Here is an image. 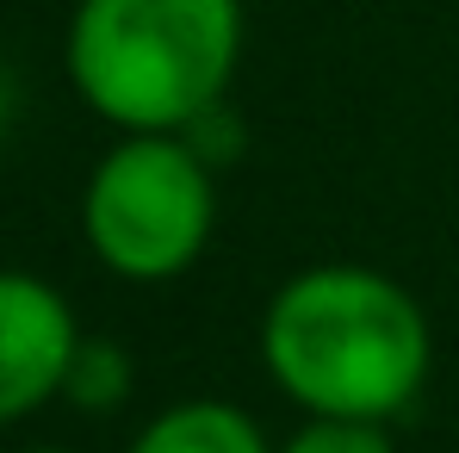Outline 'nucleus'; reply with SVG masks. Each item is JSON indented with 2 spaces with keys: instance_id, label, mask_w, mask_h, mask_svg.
I'll return each mask as SVG.
<instances>
[{
  "instance_id": "f257e3e1",
  "label": "nucleus",
  "mask_w": 459,
  "mask_h": 453,
  "mask_svg": "<svg viewBox=\"0 0 459 453\" xmlns=\"http://www.w3.org/2000/svg\"><path fill=\"white\" fill-rule=\"evenodd\" d=\"M261 361L305 416L391 423L435 367L416 292L360 261H316L261 310Z\"/></svg>"
},
{
  "instance_id": "f03ea898",
  "label": "nucleus",
  "mask_w": 459,
  "mask_h": 453,
  "mask_svg": "<svg viewBox=\"0 0 459 453\" xmlns=\"http://www.w3.org/2000/svg\"><path fill=\"white\" fill-rule=\"evenodd\" d=\"M242 0H75L63 69L93 118L118 137H186L224 106L242 69Z\"/></svg>"
},
{
  "instance_id": "7ed1b4c3",
  "label": "nucleus",
  "mask_w": 459,
  "mask_h": 453,
  "mask_svg": "<svg viewBox=\"0 0 459 453\" xmlns=\"http://www.w3.org/2000/svg\"><path fill=\"white\" fill-rule=\"evenodd\" d=\"M218 230V174L193 137L131 131L81 187V236L93 261L131 286L180 280Z\"/></svg>"
},
{
  "instance_id": "20e7f679",
  "label": "nucleus",
  "mask_w": 459,
  "mask_h": 453,
  "mask_svg": "<svg viewBox=\"0 0 459 453\" xmlns=\"http://www.w3.org/2000/svg\"><path fill=\"white\" fill-rule=\"evenodd\" d=\"M81 348L69 299L19 267H0V429L25 423L50 397H63Z\"/></svg>"
},
{
  "instance_id": "39448f33",
  "label": "nucleus",
  "mask_w": 459,
  "mask_h": 453,
  "mask_svg": "<svg viewBox=\"0 0 459 453\" xmlns=\"http://www.w3.org/2000/svg\"><path fill=\"white\" fill-rule=\"evenodd\" d=\"M125 453H273V448L242 404L186 397V404H168L161 416H150Z\"/></svg>"
},
{
  "instance_id": "423d86ee",
  "label": "nucleus",
  "mask_w": 459,
  "mask_h": 453,
  "mask_svg": "<svg viewBox=\"0 0 459 453\" xmlns=\"http://www.w3.org/2000/svg\"><path fill=\"white\" fill-rule=\"evenodd\" d=\"M125 391H131V361H125L112 342H87V335H81L63 397H75V404H87V410H100V404H118Z\"/></svg>"
},
{
  "instance_id": "0eeeda50",
  "label": "nucleus",
  "mask_w": 459,
  "mask_h": 453,
  "mask_svg": "<svg viewBox=\"0 0 459 453\" xmlns=\"http://www.w3.org/2000/svg\"><path fill=\"white\" fill-rule=\"evenodd\" d=\"M273 453H397L391 423H354V416H310L305 429Z\"/></svg>"
},
{
  "instance_id": "6e6552de",
  "label": "nucleus",
  "mask_w": 459,
  "mask_h": 453,
  "mask_svg": "<svg viewBox=\"0 0 459 453\" xmlns=\"http://www.w3.org/2000/svg\"><path fill=\"white\" fill-rule=\"evenodd\" d=\"M25 453H69V448H25Z\"/></svg>"
},
{
  "instance_id": "1a4fd4ad",
  "label": "nucleus",
  "mask_w": 459,
  "mask_h": 453,
  "mask_svg": "<svg viewBox=\"0 0 459 453\" xmlns=\"http://www.w3.org/2000/svg\"><path fill=\"white\" fill-rule=\"evenodd\" d=\"M0 106H6V81H0Z\"/></svg>"
}]
</instances>
